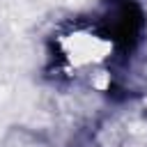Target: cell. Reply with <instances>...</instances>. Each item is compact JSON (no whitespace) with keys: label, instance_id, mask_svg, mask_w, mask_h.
Returning a JSON list of instances; mask_svg holds the SVG:
<instances>
[{"label":"cell","instance_id":"6da1fadb","mask_svg":"<svg viewBox=\"0 0 147 147\" xmlns=\"http://www.w3.org/2000/svg\"><path fill=\"white\" fill-rule=\"evenodd\" d=\"M60 51L69 67L94 69L110 57L113 44L92 30H71L60 39Z\"/></svg>","mask_w":147,"mask_h":147}]
</instances>
